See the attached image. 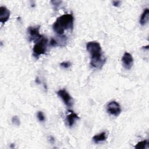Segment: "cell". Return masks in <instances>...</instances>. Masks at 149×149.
<instances>
[{
    "mask_svg": "<svg viewBox=\"0 0 149 149\" xmlns=\"http://www.w3.org/2000/svg\"><path fill=\"white\" fill-rule=\"evenodd\" d=\"M107 110L108 113L114 116H119L122 111L120 105L115 101H112L108 104Z\"/></svg>",
    "mask_w": 149,
    "mask_h": 149,
    "instance_id": "5",
    "label": "cell"
},
{
    "mask_svg": "<svg viewBox=\"0 0 149 149\" xmlns=\"http://www.w3.org/2000/svg\"><path fill=\"white\" fill-rule=\"evenodd\" d=\"M121 2L119 1H112V5L115 7H118L120 6Z\"/></svg>",
    "mask_w": 149,
    "mask_h": 149,
    "instance_id": "18",
    "label": "cell"
},
{
    "mask_svg": "<svg viewBox=\"0 0 149 149\" xmlns=\"http://www.w3.org/2000/svg\"><path fill=\"white\" fill-rule=\"evenodd\" d=\"M79 119V117L76 113L73 112V111H70L69 114H68L66 116V121L68 125L70 127L74 124L76 120H78Z\"/></svg>",
    "mask_w": 149,
    "mask_h": 149,
    "instance_id": "10",
    "label": "cell"
},
{
    "mask_svg": "<svg viewBox=\"0 0 149 149\" xmlns=\"http://www.w3.org/2000/svg\"><path fill=\"white\" fill-rule=\"evenodd\" d=\"M48 40L44 36L40 40L36 42L34 45L33 51V56L36 59H38L39 56L45 53L47 50Z\"/></svg>",
    "mask_w": 149,
    "mask_h": 149,
    "instance_id": "3",
    "label": "cell"
},
{
    "mask_svg": "<svg viewBox=\"0 0 149 149\" xmlns=\"http://www.w3.org/2000/svg\"><path fill=\"white\" fill-rule=\"evenodd\" d=\"M148 145V140H144L143 141H140L137 143L135 146V148L136 149H144L147 147Z\"/></svg>",
    "mask_w": 149,
    "mask_h": 149,
    "instance_id": "13",
    "label": "cell"
},
{
    "mask_svg": "<svg viewBox=\"0 0 149 149\" xmlns=\"http://www.w3.org/2000/svg\"><path fill=\"white\" fill-rule=\"evenodd\" d=\"M60 65H61V67H62L64 69H68L70 66L71 63L70 62L64 61V62H62V63H61Z\"/></svg>",
    "mask_w": 149,
    "mask_h": 149,
    "instance_id": "16",
    "label": "cell"
},
{
    "mask_svg": "<svg viewBox=\"0 0 149 149\" xmlns=\"http://www.w3.org/2000/svg\"><path fill=\"white\" fill-rule=\"evenodd\" d=\"M36 83H40V80H39L38 78H37V79H36Z\"/></svg>",
    "mask_w": 149,
    "mask_h": 149,
    "instance_id": "19",
    "label": "cell"
},
{
    "mask_svg": "<svg viewBox=\"0 0 149 149\" xmlns=\"http://www.w3.org/2000/svg\"><path fill=\"white\" fill-rule=\"evenodd\" d=\"M74 17L72 14L66 13L58 17L52 25V29L59 36H62L66 30L73 29Z\"/></svg>",
    "mask_w": 149,
    "mask_h": 149,
    "instance_id": "2",
    "label": "cell"
},
{
    "mask_svg": "<svg viewBox=\"0 0 149 149\" xmlns=\"http://www.w3.org/2000/svg\"><path fill=\"white\" fill-rule=\"evenodd\" d=\"M106 139H107V134L105 132H102L93 136V140L95 143L97 144L100 142L104 141L106 140Z\"/></svg>",
    "mask_w": 149,
    "mask_h": 149,
    "instance_id": "12",
    "label": "cell"
},
{
    "mask_svg": "<svg viewBox=\"0 0 149 149\" xmlns=\"http://www.w3.org/2000/svg\"><path fill=\"white\" fill-rule=\"evenodd\" d=\"M86 49L90 54V65L95 69H101L106 58L102 54L100 44L96 41H90L86 44Z\"/></svg>",
    "mask_w": 149,
    "mask_h": 149,
    "instance_id": "1",
    "label": "cell"
},
{
    "mask_svg": "<svg viewBox=\"0 0 149 149\" xmlns=\"http://www.w3.org/2000/svg\"><path fill=\"white\" fill-rule=\"evenodd\" d=\"M40 26H31L28 27L27 32L29 34V41L37 42L42 38L43 36L40 33Z\"/></svg>",
    "mask_w": 149,
    "mask_h": 149,
    "instance_id": "4",
    "label": "cell"
},
{
    "mask_svg": "<svg viewBox=\"0 0 149 149\" xmlns=\"http://www.w3.org/2000/svg\"><path fill=\"white\" fill-rule=\"evenodd\" d=\"M122 62L123 67L126 69H130L133 65V58L132 55L130 53L125 52L122 56Z\"/></svg>",
    "mask_w": 149,
    "mask_h": 149,
    "instance_id": "7",
    "label": "cell"
},
{
    "mask_svg": "<svg viewBox=\"0 0 149 149\" xmlns=\"http://www.w3.org/2000/svg\"><path fill=\"white\" fill-rule=\"evenodd\" d=\"M12 122L16 126H19L20 124V119L17 116H14L12 118Z\"/></svg>",
    "mask_w": 149,
    "mask_h": 149,
    "instance_id": "14",
    "label": "cell"
},
{
    "mask_svg": "<svg viewBox=\"0 0 149 149\" xmlns=\"http://www.w3.org/2000/svg\"><path fill=\"white\" fill-rule=\"evenodd\" d=\"M60 37H57L56 38H52L50 41V45L51 46L55 47V46H64L66 45V42L67 41L66 37L65 36H59Z\"/></svg>",
    "mask_w": 149,
    "mask_h": 149,
    "instance_id": "8",
    "label": "cell"
},
{
    "mask_svg": "<svg viewBox=\"0 0 149 149\" xmlns=\"http://www.w3.org/2000/svg\"><path fill=\"white\" fill-rule=\"evenodd\" d=\"M10 11L5 6L0 7V22L2 24H5L9 19Z\"/></svg>",
    "mask_w": 149,
    "mask_h": 149,
    "instance_id": "9",
    "label": "cell"
},
{
    "mask_svg": "<svg viewBox=\"0 0 149 149\" xmlns=\"http://www.w3.org/2000/svg\"><path fill=\"white\" fill-rule=\"evenodd\" d=\"M148 17H149V9L148 8H145L140 17V24L142 26L145 25L148 21Z\"/></svg>",
    "mask_w": 149,
    "mask_h": 149,
    "instance_id": "11",
    "label": "cell"
},
{
    "mask_svg": "<svg viewBox=\"0 0 149 149\" xmlns=\"http://www.w3.org/2000/svg\"><path fill=\"white\" fill-rule=\"evenodd\" d=\"M37 118L38 119V120L40 122H43L45 120V116L43 113V112L42 111H38L37 113Z\"/></svg>",
    "mask_w": 149,
    "mask_h": 149,
    "instance_id": "15",
    "label": "cell"
},
{
    "mask_svg": "<svg viewBox=\"0 0 149 149\" xmlns=\"http://www.w3.org/2000/svg\"><path fill=\"white\" fill-rule=\"evenodd\" d=\"M62 1H51V3L55 6L56 7H58L61 3Z\"/></svg>",
    "mask_w": 149,
    "mask_h": 149,
    "instance_id": "17",
    "label": "cell"
},
{
    "mask_svg": "<svg viewBox=\"0 0 149 149\" xmlns=\"http://www.w3.org/2000/svg\"><path fill=\"white\" fill-rule=\"evenodd\" d=\"M58 95L62 100L64 104L69 108L73 106V99L65 89H61L57 92Z\"/></svg>",
    "mask_w": 149,
    "mask_h": 149,
    "instance_id": "6",
    "label": "cell"
}]
</instances>
